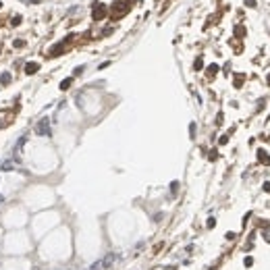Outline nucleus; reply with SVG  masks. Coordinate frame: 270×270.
<instances>
[{"instance_id":"nucleus-1","label":"nucleus","mask_w":270,"mask_h":270,"mask_svg":"<svg viewBox=\"0 0 270 270\" xmlns=\"http://www.w3.org/2000/svg\"><path fill=\"white\" fill-rule=\"evenodd\" d=\"M119 262V254H115V252H110V254H106L104 258H100L98 262H94L92 266H89L87 270H110L112 266H115Z\"/></svg>"},{"instance_id":"nucleus-2","label":"nucleus","mask_w":270,"mask_h":270,"mask_svg":"<svg viewBox=\"0 0 270 270\" xmlns=\"http://www.w3.org/2000/svg\"><path fill=\"white\" fill-rule=\"evenodd\" d=\"M35 133H37V135H46V137H50V125H48V119H42V121L35 125Z\"/></svg>"},{"instance_id":"nucleus-3","label":"nucleus","mask_w":270,"mask_h":270,"mask_svg":"<svg viewBox=\"0 0 270 270\" xmlns=\"http://www.w3.org/2000/svg\"><path fill=\"white\" fill-rule=\"evenodd\" d=\"M37 69H40L37 62H27V64H25V73H27V75H33Z\"/></svg>"},{"instance_id":"nucleus-4","label":"nucleus","mask_w":270,"mask_h":270,"mask_svg":"<svg viewBox=\"0 0 270 270\" xmlns=\"http://www.w3.org/2000/svg\"><path fill=\"white\" fill-rule=\"evenodd\" d=\"M71 81H73V79H64V81L60 83V89H69V85H71Z\"/></svg>"},{"instance_id":"nucleus-5","label":"nucleus","mask_w":270,"mask_h":270,"mask_svg":"<svg viewBox=\"0 0 270 270\" xmlns=\"http://www.w3.org/2000/svg\"><path fill=\"white\" fill-rule=\"evenodd\" d=\"M0 81H2V83H6V81H11V75H8V73H4L2 77H0Z\"/></svg>"},{"instance_id":"nucleus-6","label":"nucleus","mask_w":270,"mask_h":270,"mask_svg":"<svg viewBox=\"0 0 270 270\" xmlns=\"http://www.w3.org/2000/svg\"><path fill=\"white\" fill-rule=\"evenodd\" d=\"M177 189H179V183H177V181H175V183H170V191H172V193H177Z\"/></svg>"}]
</instances>
